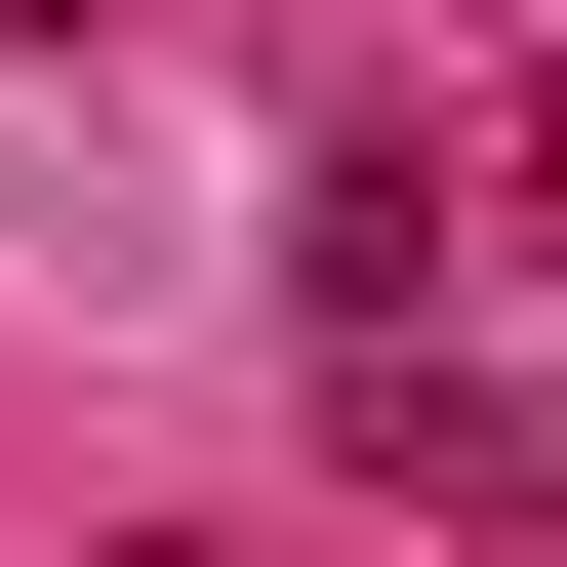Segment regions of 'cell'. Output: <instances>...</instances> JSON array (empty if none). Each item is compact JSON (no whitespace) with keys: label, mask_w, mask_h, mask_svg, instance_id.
Instances as JSON below:
<instances>
[{"label":"cell","mask_w":567,"mask_h":567,"mask_svg":"<svg viewBox=\"0 0 567 567\" xmlns=\"http://www.w3.org/2000/svg\"><path fill=\"white\" fill-rule=\"evenodd\" d=\"M324 405H365V486H446V527H567V405H486L446 324H365V365H324Z\"/></svg>","instance_id":"6da1fadb"},{"label":"cell","mask_w":567,"mask_h":567,"mask_svg":"<svg viewBox=\"0 0 567 567\" xmlns=\"http://www.w3.org/2000/svg\"><path fill=\"white\" fill-rule=\"evenodd\" d=\"M284 284H324V365H365V324H405V284H446V163H405V122H365V163H324V203H284Z\"/></svg>","instance_id":"7a4b0ae2"}]
</instances>
